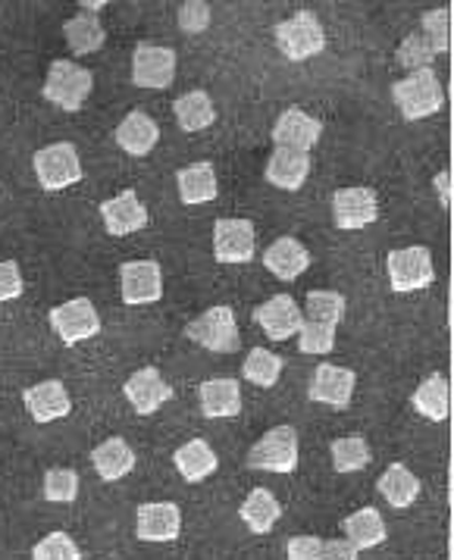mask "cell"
<instances>
[{"label": "cell", "instance_id": "cell-1", "mask_svg": "<svg viewBox=\"0 0 454 560\" xmlns=\"http://www.w3.org/2000/svg\"><path fill=\"white\" fill-rule=\"evenodd\" d=\"M392 97H395V104H398L405 119H427L432 113L442 110V104H445L439 75L432 69H417V72H410L408 79L395 82Z\"/></svg>", "mask_w": 454, "mask_h": 560}, {"label": "cell", "instance_id": "cell-2", "mask_svg": "<svg viewBox=\"0 0 454 560\" xmlns=\"http://www.w3.org/2000/svg\"><path fill=\"white\" fill-rule=\"evenodd\" d=\"M91 89H94L91 69L75 67V63H69V60H54L50 69H47L45 97L54 107H60V110H82L85 101H89Z\"/></svg>", "mask_w": 454, "mask_h": 560}, {"label": "cell", "instance_id": "cell-3", "mask_svg": "<svg viewBox=\"0 0 454 560\" xmlns=\"http://www.w3.org/2000/svg\"><path fill=\"white\" fill-rule=\"evenodd\" d=\"M276 47L282 50L286 60L301 63V60H311L317 57L319 50L326 47V32L314 13L301 10L295 16H289L286 23L276 25Z\"/></svg>", "mask_w": 454, "mask_h": 560}, {"label": "cell", "instance_id": "cell-4", "mask_svg": "<svg viewBox=\"0 0 454 560\" xmlns=\"http://www.w3.org/2000/svg\"><path fill=\"white\" fill-rule=\"evenodd\" d=\"M388 269V285L392 292L408 294V292H423L435 282V267H432V254L427 247L414 245L401 247V250H392L386 260Z\"/></svg>", "mask_w": 454, "mask_h": 560}, {"label": "cell", "instance_id": "cell-5", "mask_svg": "<svg viewBox=\"0 0 454 560\" xmlns=\"http://www.w3.org/2000/svg\"><path fill=\"white\" fill-rule=\"evenodd\" d=\"M32 166H35L38 185L45 191H63V188L82 179V160L69 141H57V144H47L42 151H35Z\"/></svg>", "mask_w": 454, "mask_h": 560}, {"label": "cell", "instance_id": "cell-6", "mask_svg": "<svg viewBox=\"0 0 454 560\" xmlns=\"http://www.w3.org/2000/svg\"><path fill=\"white\" fill-rule=\"evenodd\" d=\"M185 336L198 341L207 351H217V354L238 351V326H235L232 307H210L207 314L185 326Z\"/></svg>", "mask_w": 454, "mask_h": 560}, {"label": "cell", "instance_id": "cell-7", "mask_svg": "<svg viewBox=\"0 0 454 560\" xmlns=\"http://www.w3.org/2000/svg\"><path fill=\"white\" fill-rule=\"evenodd\" d=\"M251 470L292 472L298 467V432L292 427L270 429L254 448L248 451Z\"/></svg>", "mask_w": 454, "mask_h": 560}, {"label": "cell", "instance_id": "cell-8", "mask_svg": "<svg viewBox=\"0 0 454 560\" xmlns=\"http://www.w3.org/2000/svg\"><path fill=\"white\" fill-rule=\"evenodd\" d=\"M176 79V50L163 45H138L132 54V82L138 89L163 91Z\"/></svg>", "mask_w": 454, "mask_h": 560}, {"label": "cell", "instance_id": "cell-9", "mask_svg": "<svg viewBox=\"0 0 454 560\" xmlns=\"http://www.w3.org/2000/svg\"><path fill=\"white\" fill-rule=\"evenodd\" d=\"M50 329L60 336L63 345H79L85 338H94L101 332V316L94 311L89 298H72L67 304L50 311Z\"/></svg>", "mask_w": 454, "mask_h": 560}, {"label": "cell", "instance_id": "cell-10", "mask_svg": "<svg viewBox=\"0 0 454 560\" xmlns=\"http://www.w3.org/2000/svg\"><path fill=\"white\" fill-rule=\"evenodd\" d=\"M119 292L129 307L154 304L163 298V272L154 260H132L119 269Z\"/></svg>", "mask_w": 454, "mask_h": 560}, {"label": "cell", "instance_id": "cell-11", "mask_svg": "<svg viewBox=\"0 0 454 560\" xmlns=\"http://www.w3.org/2000/svg\"><path fill=\"white\" fill-rule=\"evenodd\" d=\"M319 135H323V122L317 116H307L298 107H289L272 126V148H292V151L311 154Z\"/></svg>", "mask_w": 454, "mask_h": 560}, {"label": "cell", "instance_id": "cell-12", "mask_svg": "<svg viewBox=\"0 0 454 560\" xmlns=\"http://www.w3.org/2000/svg\"><path fill=\"white\" fill-rule=\"evenodd\" d=\"M213 257L220 264H251L254 223L251 220H217L213 223Z\"/></svg>", "mask_w": 454, "mask_h": 560}, {"label": "cell", "instance_id": "cell-13", "mask_svg": "<svg viewBox=\"0 0 454 560\" xmlns=\"http://www.w3.org/2000/svg\"><path fill=\"white\" fill-rule=\"evenodd\" d=\"M182 533V511L170 501L141 504L136 514V536L141 541H176Z\"/></svg>", "mask_w": 454, "mask_h": 560}, {"label": "cell", "instance_id": "cell-14", "mask_svg": "<svg viewBox=\"0 0 454 560\" xmlns=\"http://www.w3.org/2000/svg\"><path fill=\"white\" fill-rule=\"evenodd\" d=\"M254 319H257V326L264 329V336L272 338V341H286V338L298 336L304 316L298 311L295 298L276 294V298L264 301V304L254 311Z\"/></svg>", "mask_w": 454, "mask_h": 560}, {"label": "cell", "instance_id": "cell-15", "mask_svg": "<svg viewBox=\"0 0 454 560\" xmlns=\"http://www.w3.org/2000/svg\"><path fill=\"white\" fill-rule=\"evenodd\" d=\"M354 385H358V376L345 366H336V363H323L314 370V380H311V401L329 404V407H348L351 404V395H354Z\"/></svg>", "mask_w": 454, "mask_h": 560}, {"label": "cell", "instance_id": "cell-16", "mask_svg": "<svg viewBox=\"0 0 454 560\" xmlns=\"http://www.w3.org/2000/svg\"><path fill=\"white\" fill-rule=\"evenodd\" d=\"M123 392H126L129 404L136 407V413H141V417L154 413V410H160L163 404L173 398V388L163 382L158 366H144V370L132 373L126 380V385H123Z\"/></svg>", "mask_w": 454, "mask_h": 560}, {"label": "cell", "instance_id": "cell-17", "mask_svg": "<svg viewBox=\"0 0 454 560\" xmlns=\"http://www.w3.org/2000/svg\"><path fill=\"white\" fill-rule=\"evenodd\" d=\"M25 410L38 420V423H54V420H63L69 410H72V401H69L67 385L60 380H47L32 385L23 395Z\"/></svg>", "mask_w": 454, "mask_h": 560}, {"label": "cell", "instance_id": "cell-18", "mask_svg": "<svg viewBox=\"0 0 454 560\" xmlns=\"http://www.w3.org/2000/svg\"><path fill=\"white\" fill-rule=\"evenodd\" d=\"M333 217L339 229H363L376 220V195L370 188H341L333 198Z\"/></svg>", "mask_w": 454, "mask_h": 560}, {"label": "cell", "instance_id": "cell-19", "mask_svg": "<svg viewBox=\"0 0 454 560\" xmlns=\"http://www.w3.org/2000/svg\"><path fill=\"white\" fill-rule=\"evenodd\" d=\"M264 176L282 191H298L311 176V154L292 151V148H272V158Z\"/></svg>", "mask_w": 454, "mask_h": 560}, {"label": "cell", "instance_id": "cell-20", "mask_svg": "<svg viewBox=\"0 0 454 560\" xmlns=\"http://www.w3.org/2000/svg\"><path fill=\"white\" fill-rule=\"evenodd\" d=\"M264 267L270 269L276 279L292 282V279H298L304 269L311 267V254H307V247L301 245L298 238L282 235V238H276V242L264 250Z\"/></svg>", "mask_w": 454, "mask_h": 560}, {"label": "cell", "instance_id": "cell-21", "mask_svg": "<svg viewBox=\"0 0 454 560\" xmlns=\"http://www.w3.org/2000/svg\"><path fill=\"white\" fill-rule=\"evenodd\" d=\"M101 217H104V225L110 235H132L148 225V210L138 201L136 191H123V195L101 203Z\"/></svg>", "mask_w": 454, "mask_h": 560}, {"label": "cell", "instance_id": "cell-22", "mask_svg": "<svg viewBox=\"0 0 454 560\" xmlns=\"http://www.w3.org/2000/svg\"><path fill=\"white\" fill-rule=\"evenodd\" d=\"M198 398L207 420H232L242 413V385L235 380H207Z\"/></svg>", "mask_w": 454, "mask_h": 560}, {"label": "cell", "instance_id": "cell-23", "mask_svg": "<svg viewBox=\"0 0 454 560\" xmlns=\"http://www.w3.org/2000/svg\"><path fill=\"white\" fill-rule=\"evenodd\" d=\"M158 141H160L158 122H154V119H151L144 110H132L126 119H123V122H119V129H116V144H119L126 154H132V158H144V154H151Z\"/></svg>", "mask_w": 454, "mask_h": 560}, {"label": "cell", "instance_id": "cell-24", "mask_svg": "<svg viewBox=\"0 0 454 560\" xmlns=\"http://www.w3.org/2000/svg\"><path fill=\"white\" fill-rule=\"evenodd\" d=\"M414 410L420 417H427L432 423H442L449 420V410H452V385L442 373H432L427 380L417 385L414 392Z\"/></svg>", "mask_w": 454, "mask_h": 560}, {"label": "cell", "instance_id": "cell-25", "mask_svg": "<svg viewBox=\"0 0 454 560\" xmlns=\"http://www.w3.org/2000/svg\"><path fill=\"white\" fill-rule=\"evenodd\" d=\"M91 464H94V470H97V476L104 482H116V479L132 472L136 451L129 448L123 439H107V442H101L97 448L91 451Z\"/></svg>", "mask_w": 454, "mask_h": 560}, {"label": "cell", "instance_id": "cell-26", "mask_svg": "<svg viewBox=\"0 0 454 560\" xmlns=\"http://www.w3.org/2000/svg\"><path fill=\"white\" fill-rule=\"evenodd\" d=\"M341 529H345V541H351L358 551L363 548H376V545H383L388 536L386 523H383V514L376 511V508H361L358 514L345 516L341 520Z\"/></svg>", "mask_w": 454, "mask_h": 560}, {"label": "cell", "instance_id": "cell-27", "mask_svg": "<svg viewBox=\"0 0 454 560\" xmlns=\"http://www.w3.org/2000/svg\"><path fill=\"white\" fill-rule=\"evenodd\" d=\"M173 464H176V470H179L185 482H201V479H207L210 472H217V467H220L217 454H213V448L207 445L205 439H195V442L176 448Z\"/></svg>", "mask_w": 454, "mask_h": 560}, {"label": "cell", "instance_id": "cell-28", "mask_svg": "<svg viewBox=\"0 0 454 560\" xmlns=\"http://www.w3.org/2000/svg\"><path fill=\"white\" fill-rule=\"evenodd\" d=\"M176 185H179V198L182 203H210L217 198V173H213V163H191L179 170L176 176Z\"/></svg>", "mask_w": 454, "mask_h": 560}, {"label": "cell", "instance_id": "cell-29", "mask_svg": "<svg viewBox=\"0 0 454 560\" xmlns=\"http://www.w3.org/2000/svg\"><path fill=\"white\" fill-rule=\"evenodd\" d=\"M376 489H380V494L386 498L395 511H401V508H410V504L417 501L420 482H417V476H414L405 464H392V467L380 476Z\"/></svg>", "mask_w": 454, "mask_h": 560}, {"label": "cell", "instance_id": "cell-30", "mask_svg": "<svg viewBox=\"0 0 454 560\" xmlns=\"http://www.w3.org/2000/svg\"><path fill=\"white\" fill-rule=\"evenodd\" d=\"M173 113H176V122H179L185 132H201V129H207L217 119L213 101H210L207 91H188V94L176 97Z\"/></svg>", "mask_w": 454, "mask_h": 560}, {"label": "cell", "instance_id": "cell-31", "mask_svg": "<svg viewBox=\"0 0 454 560\" xmlns=\"http://www.w3.org/2000/svg\"><path fill=\"white\" fill-rule=\"evenodd\" d=\"M238 516L248 523L251 533L264 536V533H270L272 526H276V520L282 516V508H279V501L272 498V492H267V489H254V492L242 501Z\"/></svg>", "mask_w": 454, "mask_h": 560}, {"label": "cell", "instance_id": "cell-32", "mask_svg": "<svg viewBox=\"0 0 454 560\" xmlns=\"http://www.w3.org/2000/svg\"><path fill=\"white\" fill-rule=\"evenodd\" d=\"M63 35H67V45L72 47V54L85 57V54H94L104 47V28L97 23V16H72L67 25H63Z\"/></svg>", "mask_w": 454, "mask_h": 560}, {"label": "cell", "instance_id": "cell-33", "mask_svg": "<svg viewBox=\"0 0 454 560\" xmlns=\"http://www.w3.org/2000/svg\"><path fill=\"white\" fill-rule=\"evenodd\" d=\"M279 373H282V358H276L267 348H251L242 363V376L260 388H272L279 382Z\"/></svg>", "mask_w": 454, "mask_h": 560}, {"label": "cell", "instance_id": "cell-34", "mask_svg": "<svg viewBox=\"0 0 454 560\" xmlns=\"http://www.w3.org/2000/svg\"><path fill=\"white\" fill-rule=\"evenodd\" d=\"M333 464L339 472H358L370 464V448L361 435H345L333 442Z\"/></svg>", "mask_w": 454, "mask_h": 560}, {"label": "cell", "instance_id": "cell-35", "mask_svg": "<svg viewBox=\"0 0 454 560\" xmlns=\"http://www.w3.org/2000/svg\"><path fill=\"white\" fill-rule=\"evenodd\" d=\"M298 348H301L304 354H329V351L336 348V326H329V323H314V319H301Z\"/></svg>", "mask_w": 454, "mask_h": 560}, {"label": "cell", "instance_id": "cell-36", "mask_svg": "<svg viewBox=\"0 0 454 560\" xmlns=\"http://www.w3.org/2000/svg\"><path fill=\"white\" fill-rule=\"evenodd\" d=\"M307 316L304 319H314V323H329V326H339L341 316H345V298L339 292H311L307 294Z\"/></svg>", "mask_w": 454, "mask_h": 560}, {"label": "cell", "instance_id": "cell-37", "mask_svg": "<svg viewBox=\"0 0 454 560\" xmlns=\"http://www.w3.org/2000/svg\"><path fill=\"white\" fill-rule=\"evenodd\" d=\"M439 54L432 50V45L427 42V35H420V32H414L408 35L401 47H398V63L408 69H432V60H435Z\"/></svg>", "mask_w": 454, "mask_h": 560}, {"label": "cell", "instance_id": "cell-38", "mask_svg": "<svg viewBox=\"0 0 454 560\" xmlns=\"http://www.w3.org/2000/svg\"><path fill=\"white\" fill-rule=\"evenodd\" d=\"M75 494H79V476H75V470L57 467V470L45 472L47 501H54V504H69V501H75Z\"/></svg>", "mask_w": 454, "mask_h": 560}, {"label": "cell", "instance_id": "cell-39", "mask_svg": "<svg viewBox=\"0 0 454 560\" xmlns=\"http://www.w3.org/2000/svg\"><path fill=\"white\" fill-rule=\"evenodd\" d=\"M32 558L35 560H82L79 555V545L67 536V533H50L45 536L35 548H32Z\"/></svg>", "mask_w": 454, "mask_h": 560}, {"label": "cell", "instance_id": "cell-40", "mask_svg": "<svg viewBox=\"0 0 454 560\" xmlns=\"http://www.w3.org/2000/svg\"><path fill=\"white\" fill-rule=\"evenodd\" d=\"M423 35L435 54H445L452 47V13L449 10H432L423 16Z\"/></svg>", "mask_w": 454, "mask_h": 560}, {"label": "cell", "instance_id": "cell-41", "mask_svg": "<svg viewBox=\"0 0 454 560\" xmlns=\"http://www.w3.org/2000/svg\"><path fill=\"white\" fill-rule=\"evenodd\" d=\"M179 25L188 35L205 32L207 25H210V7H207L205 0H188V3H182Z\"/></svg>", "mask_w": 454, "mask_h": 560}, {"label": "cell", "instance_id": "cell-42", "mask_svg": "<svg viewBox=\"0 0 454 560\" xmlns=\"http://www.w3.org/2000/svg\"><path fill=\"white\" fill-rule=\"evenodd\" d=\"M23 294V272L16 260H0V301H13Z\"/></svg>", "mask_w": 454, "mask_h": 560}, {"label": "cell", "instance_id": "cell-43", "mask_svg": "<svg viewBox=\"0 0 454 560\" xmlns=\"http://www.w3.org/2000/svg\"><path fill=\"white\" fill-rule=\"evenodd\" d=\"M319 548H323V541L317 536L289 538L286 560H319Z\"/></svg>", "mask_w": 454, "mask_h": 560}, {"label": "cell", "instance_id": "cell-44", "mask_svg": "<svg viewBox=\"0 0 454 560\" xmlns=\"http://www.w3.org/2000/svg\"><path fill=\"white\" fill-rule=\"evenodd\" d=\"M319 560H361V551L345 538H329L319 548Z\"/></svg>", "mask_w": 454, "mask_h": 560}, {"label": "cell", "instance_id": "cell-45", "mask_svg": "<svg viewBox=\"0 0 454 560\" xmlns=\"http://www.w3.org/2000/svg\"><path fill=\"white\" fill-rule=\"evenodd\" d=\"M435 191H439L442 207H452V173H449V170H442V173L435 176Z\"/></svg>", "mask_w": 454, "mask_h": 560}, {"label": "cell", "instance_id": "cell-46", "mask_svg": "<svg viewBox=\"0 0 454 560\" xmlns=\"http://www.w3.org/2000/svg\"><path fill=\"white\" fill-rule=\"evenodd\" d=\"M82 10H89V13H97V10H104V0H89V3H82Z\"/></svg>", "mask_w": 454, "mask_h": 560}]
</instances>
